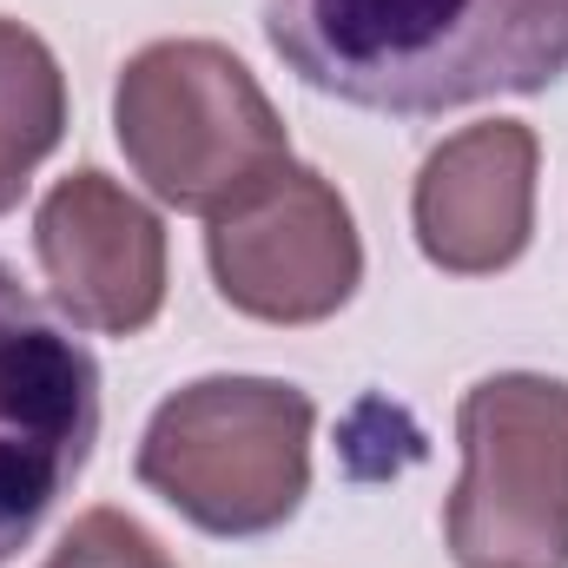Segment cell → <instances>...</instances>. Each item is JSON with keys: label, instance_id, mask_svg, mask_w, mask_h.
I'll return each mask as SVG.
<instances>
[{"label": "cell", "instance_id": "1", "mask_svg": "<svg viewBox=\"0 0 568 568\" xmlns=\"http://www.w3.org/2000/svg\"><path fill=\"white\" fill-rule=\"evenodd\" d=\"M265 40L324 100L436 120L549 93L568 73V0H265Z\"/></svg>", "mask_w": 568, "mask_h": 568}, {"label": "cell", "instance_id": "2", "mask_svg": "<svg viewBox=\"0 0 568 568\" xmlns=\"http://www.w3.org/2000/svg\"><path fill=\"white\" fill-rule=\"evenodd\" d=\"M113 126L145 185L199 219L252 205L291 165L272 100L219 40H159L133 53L113 93Z\"/></svg>", "mask_w": 568, "mask_h": 568}, {"label": "cell", "instance_id": "3", "mask_svg": "<svg viewBox=\"0 0 568 568\" xmlns=\"http://www.w3.org/2000/svg\"><path fill=\"white\" fill-rule=\"evenodd\" d=\"M311 397L272 377H205L145 424L140 483L205 536H272L311 489Z\"/></svg>", "mask_w": 568, "mask_h": 568}, {"label": "cell", "instance_id": "4", "mask_svg": "<svg viewBox=\"0 0 568 568\" xmlns=\"http://www.w3.org/2000/svg\"><path fill=\"white\" fill-rule=\"evenodd\" d=\"M456 436L463 483L443 509L456 568H568V384L483 377Z\"/></svg>", "mask_w": 568, "mask_h": 568}, {"label": "cell", "instance_id": "5", "mask_svg": "<svg viewBox=\"0 0 568 568\" xmlns=\"http://www.w3.org/2000/svg\"><path fill=\"white\" fill-rule=\"evenodd\" d=\"M100 443V357L0 258V568L13 562Z\"/></svg>", "mask_w": 568, "mask_h": 568}, {"label": "cell", "instance_id": "6", "mask_svg": "<svg viewBox=\"0 0 568 568\" xmlns=\"http://www.w3.org/2000/svg\"><path fill=\"white\" fill-rule=\"evenodd\" d=\"M205 258L219 297L265 324H317L351 304L364 278L357 225L331 179L311 165H284L252 205L212 219Z\"/></svg>", "mask_w": 568, "mask_h": 568}, {"label": "cell", "instance_id": "7", "mask_svg": "<svg viewBox=\"0 0 568 568\" xmlns=\"http://www.w3.org/2000/svg\"><path fill=\"white\" fill-rule=\"evenodd\" d=\"M33 252L80 331L133 337L165 304V232L106 172H73L40 199Z\"/></svg>", "mask_w": 568, "mask_h": 568}, {"label": "cell", "instance_id": "8", "mask_svg": "<svg viewBox=\"0 0 568 568\" xmlns=\"http://www.w3.org/2000/svg\"><path fill=\"white\" fill-rule=\"evenodd\" d=\"M410 212H417V245L429 265L456 278L516 265L536 219V133L516 120H496L443 140L424 159Z\"/></svg>", "mask_w": 568, "mask_h": 568}, {"label": "cell", "instance_id": "9", "mask_svg": "<svg viewBox=\"0 0 568 568\" xmlns=\"http://www.w3.org/2000/svg\"><path fill=\"white\" fill-rule=\"evenodd\" d=\"M67 133V80L40 33L0 20V212L20 205L27 172Z\"/></svg>", "mask_w": 568, "mask_h": 568}, {"label": "cell", "instance_id": "10", "mask_svg": "<svg viewBox=\"0 0 568 568\" xmlns=\"http://www.w3.org/2000/svg\"><path fill=\"white\" fill-rule=\"evenodd\" d=\"M47 568H179V562L159 549V536L140 529L133 516H120V509H87V516L60 536V549L47 556Z\"/></svg>", "mask_w": 568, "mask_h": 568}]
</instances>
